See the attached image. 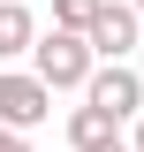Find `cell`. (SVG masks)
<instances>
[{"instance_id":"obj_1","label":"cell","mask_w":144,"mask_h":152,"mask_svg":"<svg viewBox=\"0 0 144 152\" xmlns=\"http://www.w3.org/2000/svg\"><path fill=\"white\" fill-rule=\"evenodd\" d=\"M91 69H99V61H91V46L76 31H38L31 38V76L46 84V91H84Z\"/></svg>"},{"instance_id":"obj_2","label":"cell","mask_w":144,"mask_h":152,"mask_svg":"<svg viewBox=\"0 0 144 152\" xmlns=\"http://www.w3.org/2000/svg\"><path fill=\"white\" fill-rule=\"evenodd\" d=\"M84 107L114 114V122H129V114H144V76L129 69V61H99V69L84 76Z\"/></svg>"},{"instance_id":"obj_3","label":"cell","mask_w":144,"mask_h":152,"mask_svg":"<svg viewBox=\"0 0 144 152\" xmlns=\"http://www.w3.org/2000/svg\"><path fill=\"white\" fill-rule=\"evenodd\" d=\"M46 114H53V91H46L38 76H23V69H0V129H23V137H31Z\"/></svg>"},{"instance_id":"obj_4","label":"cell","mask_w":144,"mask_h":152,"mask_svg":"<svg viewBox=\"0 0 144 152\" xmlns=\"http://www.w3.org/2000/svg\"><path fill=\"white\" fill-rule=\"evenodd\" d=\"M137 8L129 0H99V15L84 23V46H91V61H129V46H137Z\"/></svg>"},{"instance_id":"obj_5","label":"cell","mask_w":144,"mask_h":152,"mask_svg":"<svg viewBox=\"0 0 144 152\" xmlns=\"http://www.w3.org/2000/svg\"><path fill=\"white\" fill-rule=\"evenodd\" d=\"M114 137H121L114 114H99V107H76L68 114V152H99V145H114Z\"/></svg>"},{"instance_id":"obj_6","label":"cell","mask_w":144,"mask_h":152,"mask_svg":"<svg viewBox=\"0 0 144 152\" xmlns=\"http://www.w3.org/2000/svg\"><path fill=\"white\" fill-rule=\"evenodd\" d=\"M31 38H38V15L23 8V0H0V61L31 53Z\"/></svg>"},{"instance_id":"obj_7","label":"cell","mask_w":144,"mask_h":152,"mask_svg":"<svg viewBox=\"0 0 144 152\" xmlns=\"http://www.w3.org/2000/svg\"><path fill=\"white\" fill-rule=\"evenodd\" d=\"M91 15H99V0H53V31H76V38H84Z\"/></svg>"},{"instance_id":"obj_8","label":"cell","mask_w":144,"mask_h":152,"mask_svg":"<svg viewBox=\"0 0 144 152\" xmlns=\"http://www.w3.org/2000/svg\"><path fill=\"white\" fill-rule=\"evenodd\" d=\"M0 152H31V137L23 129H0Z\"/></svg>"},{"instance_id":"obj_9","label":"cell","mask_w":144,"mask_h":152,"mask_svg":"<svg viewBox=\"0 0 144 152\" xmlns=\"http://www.w3.org/2000/svg\"><path fill=\"white\" fill-rule=\"evenodd\" d=\"M129 152H144V114H137V137H129Z\"/></svg>"},{"instance_id":"obj_10","label":"cell","mask_w":144,"mask_h":152,"mask_svg":"<svg viewBox=\"0 0 144 152\" xmlns=\"http://www.w3.org/2000/svg\"><path fill=\"white\" fill-rule=\"evenodd\" d=\"M99 152H129V145H121V137H114V145H99Z\"/></svg>"},{"instance_id":"obj_11","label":"cell","mask_w":144,"mask_h":152,"mask_svg":"<svg viewBox=\"0 0 144 152\" xmlns=\"http://www.w3.org/2000/svg\"><path fill=\"white\" fill-rule=\"evenodd\" d=\"M129 8H137V15H144V0H129Z\"/></svg>"}]
</instances>
